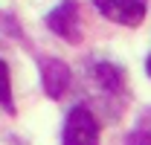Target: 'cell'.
<instances>
[{
    "label": "cell",
    "mask_w": 151,
    "mask_h": 145,
    "mask_svg": "<svg viewBox=\"0 0 151 145\" xmlns=\"http://www.w3.org/2000/svg\"><path fill=\"white\" fill-rule=\"evenodd\" d=\"M47 26L55 32L58 38L70 41V44H78L81 41V23H78V6L73 0L55 6L50 15H47Z\"/></svg>",
    "instance_id": "3"
},
{
    "label": "cell",
    "mask_w": 151,
    "mask_h": 145,
    "mask_svg": "<svg viewBox=\"0 0 151 145\" xmlns=\"http://www.w3.org/2000/svg\"><path fill=\"white\" fill-rule=\"evenodd\" d=\"M0 108L15 113V105H12V78H9V67L3 61H0Z\"/></svg>",
    "instance_id": "6"
},
{
    "label": "cell",
    "mask_w": 151,
    "mask_h": 145,
    "mask_svg": "<svg viewBox=\"0 0 151 145\" xmlns=\"http://www.w3.org/2000/svg\"><path fill=\"white\" fill-rule=\"evenodd\" d=\"M145 67H148V75H151V55H148V64H145Z\"/></svg>",
    "instance_id": "8"
},
{
    "label": "cell",
    "mask_w": 151,
    "mask_h": 145,
    "mask_svg": "<svg viewBox=\"0 0 151 145\" xmlns=\"http://www.w3.org/2000/svg\"><path fill=\"white\" fill-rule=\"evenodd\" d=\"M61 139L64 145H99V125H96L93 113L87 108H73L67 113Z\"/></svg>",
    "instance_id": "1"
},
{
    "label": "cell",
    "mask_w": 151,
    "mask_h": 145,
    "mask_svg": "<svg viewBox=\"0 0 151 145\" xmlns=\"http://www.w3.org/2000/svg\"><path fill=\"white\" fill-rule=\"evenodd\" d=\"M96 75H99V81H102L108 90H119V87H122V72L116 70L113 64H99V67H96Z\"/></svg>",
    "instance_id": "5"
},
{
    "label": "cell",
    "mask_w": 151,
    "mask_h": 145,
    "mask_svg": "<svg viewBox=\"0 0 151 145\" xmlns=\"http://www.w3.org/2000/svg\"><path fill=\"white\" fill-rule=\"evenodd\" d=\"M128 145H151V113H145V116H142V122L131 131Z\"/></svg>",
    "instance_id": "7"
},
{
    "label": "cell",
    "mask_w": 151,
    "mask_h": 145,
    "mask_svg": "<svg viewBox=\"0 0 151 145\" xmlns=\"http://www.w3.org/2000/svg\"><path fill=\"white\" fill-rule=\"evenodd\" d=\"M41 81H44V90L47 96H64V90L70 87V70H67V64L64 61H58V58H44L41 61Z\"/></svg>",
    "instance_id": "4"
},
{
    "label": "cell",
    "mask_w": 151,
    "mask_h": 145,
    "mask_svg": "<svg viewBox=\"0 0 151 145\" xmlns=\"http://www.w3.org/2000/svg\"><path fill=\"white\" fill-rule=\"evenodd\" d=\"M102 18L122 23V26H139L145 18V0H93Z\"/></svg>",
    "instance_id": "2"
}]
</instances>
